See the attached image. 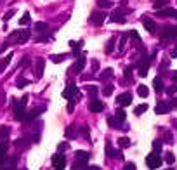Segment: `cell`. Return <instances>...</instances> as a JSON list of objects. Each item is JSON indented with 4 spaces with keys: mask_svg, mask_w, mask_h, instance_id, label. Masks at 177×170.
Returning <instances> with one entry per match:
<instances>
[{
    "mask_svg": "<svg viewBox=\"0 0 177 170\" xmlns=\"http://www.w3.org/2000/svg\"><path fill=\"white\" fill-rule=\"evenodd\" d=\"M123 76H125L127 80H130V78H132V68H130V66H128V68H125V73H123Z\"/></svg>",
    "mask_w": 177,
    "mask_h": 170,
    "instance_id": "cell-44",
    "label": "cell"
},
{
    "mask_svg": "<svg viewBox=\"0 0 177 170\" xmlns=\"http://www.w3.org/2000/svg\"><path fill=\"white\" fill-rule=\"evenodd\" d=\"M170 56H172L174 59L177 57V47H175V49H172V50H170Z\"/></svg>",
    "mask_w": 177,
    "mask_h": 170,
    "instance_id": "cell-51",
    "label": "cell"
},
{
    "mask_svg": "<svg viewBox=\"0 0 177 170\" xmlns=\"http://www.w3.org/2000/svg\"><path fill=\"white\" fill-rule=\"evenodd\" d=\"M75 160H78V162H85V163H87V160H89V153H87V151H82V149H80V151L75 153Z\"/></svg>",
    "mask_w": 177,
    "mask_h": 170,
    "instance_id": "cell-19",
    "label": "cell"
},
{
    "mask_svg": "<svg viewBox=\"0 0 177 170\" xmlns=\"http://www.w3.org/2000/svg\"><path fill=\"white\" fill-rule=\"evenodd\" d=\"M111 76H113V70H111V68H106L104 71L101 73V76H99V78H101V80H108V78H111Z\"/></svg>",
    "mask_w": 177,
    "mask_h": 170,
    "instance_id": "cell-25",
    "label": "cell"
},
{
    "mask_svg": "<svg viewBox=\"0 0 177 170\" xmlns=\"http://www.w3.org/2000/svg\"><path fill=\"white\" fill-rule=\"evenodd\" d=\"M70 47L75 49V50H78V49H82L83 47V42H70Z\"/></svg>",
    "mask_w": 177,
    "mask_h": 170,
    "instance_id": "cell-37",
    "label": "cell"
},
{
    "mask_svg": "<svg viewBox=\"0 0 177 170\" xmlns=\"http://www.w3.org/2000/svg\"><path fill=\"white\" fill-rule=\"evenodd\" d=\"M66 147H68V144H66V142H63V144H59V149H66Z\"/></svg>",
    "mask_w": 177,
    "mask_h": 170,
    "instance_id": "cell-52",
    "label": "cell"
},
{
    "mask_svg": "<svg viewBox=\"0 0 177 170\" xmlns=\"http://www.w3.org/2000/svg\"><path fill=\"white\" fill-rule=\"evenodd\" d=\"M89 110H91V113H101L102 110H104V104H102L99 99H92L91 104H89Z\"/></svg>",
    "mask_w": 177,
    "mask_h": 170,
    "instance_id": "cell-9",
    "label": "cell"
},
{
    "mask_svg": "<svg viewBox=\"0 0 177 170\" xmlns=\"http://www.w3.org/2000/svg\"><path fill=\"white\" fill-rule=\"evenodd\" d=\"M118 144H120V147H128L132 142H130L128 137H120V139H118Z\"/></svg>",
    "mask_w": 177,
    "mask_h": 170,
    "instance_id": "cell-28",
    "label": "cell"
},
{
    "mask_svg": "<svg viewBox=\"0 0 177 170\" xmlns=\"http://www.w3.org/2000/svg\"><path fill=\"white\" fill-rule=\"evenodd\" d=\"M175 92H177V85H172V87L167 89V94H170V95H174Z\"/></svg>",
    "mask_w": 177,
    "mask_h": 170,
    "instance_id": "cell-47",
    "label": "cell"
},
{
    "mask_svg": "<svg viewBox=\"0 0 177 170\" xmlns=\"http://www.w3.org/2000/svg\"><path fill=\"white\" fill-rule=\"evenodd\" d=\"M104 18H106V14H102V12H92L91 14V18H89V21H91L92 24H96V26H99V24H102L104 23Z\"/></svg>",
    "mask_w": 177,
    "mask_h": 170,
    "instance_id": "cell-8",
    "label": "cell"
},
{
    "mask_svg": "<svg viewBox=\"0 0 177 170\" xmlns=\"http://www.w3.org/2000/svg\"><path fill=\"white\" fill-rule=\"evenodd\" d=\"M172 80H175V82H177V71L172 73Z\"/></svg>",
    "mask_w": 177,
    "mask_h": 170,
    "instance_id": "cell-53",
    "label": "cell"
},
{
    "mask_svg": "<svg viewBox=\"0 0 177 170\" xmlns=\"http://www.w3.org/2000/svg\"><path fill=\"white\" fill-rule=\"evenodd\" d=\"M9 132H11V130H9V127H2V129H0V137H7Z\"/></svg>",
    "mask_w": 177,
    "mask_h": 170,
    "instance_id": "cell-43",
    "label": "cell"
},
{
    "mask_svg": "<svg viewBox=\"0 0 177 170\" xmlns=\"http://www.w3.org/2000/svg\"><path fill=\"white\" fill-rule=\"evenodd\" d=\"M153 153H162V141H153Z\"/></svg>",
    "mask_w": 177,
    "mask_h": 170,
    "instance_id": "cell-30",
    "label": "cell"
},
{
    "mask_svg": "<svg viewBox=\"0 0 177 170\" xmlns=\"http://www.w3.org/2000/svg\"><path fill=\"white\" fill-rule=\"evenodd\" d=\"M167 170H170V168H167Z\"/></svg>",
    "mask_w": 177,
    "mask_h": 170,
    "instance_id": "cell-56",
    "label": "cell"
},
{
    "mask_svg": "<svg viewBox=\"0 0 177 170\" xmlns=\"http://www.w3.org/2000/svg\"><path fill=\"white\" fill-rule=\"evenodd\" d=\"M7 40L11 42V44H26V42L30 40V31L28 30H16L9 35Z\"/></svg>",
    "mask_w": 177,
    "mask_h": 170,
    "instance_id": "cell-1",
    "label": "cell"
},
{
    "mask_svg": "<svg viewBox=\"0 0 177 170\" xmlns=\"http://www.w3.org/2000/svg\"><path fill=\"white\" fill-rule=\"evenodd\" d=\"M170 110H172V102H167V101H160L158 104H156V108H154V111L158 115H165V113H169Z\"/></svg>",
    "mask_w": 177,
    "mask_h": 170,
    "instance_id": "cell-6",
    "label": "cell"
},
{
    "mask_svg": "<svg viewBox=\"0 0 177 170\" xmlns=\"http://www.w3.org/2000/svg\"><path fill=\"white\" fill-rule=\"evenodd\" d=\"M87 92H89V95H92V99H94L96 94H97V87H96V85H87Z\"/></svg>",
    "mask_w": 177,
    "mask_h": 170,
    "instance_id": "cell-33",
    "label": "cell"
},
{
    "mask_svg": "<svg viewBox=\"0 0 177 170\" xmlns=\"http://www.w3.org/2000/svg\"><path fill=\"white\" fill-rule=\"evenodd\" d=\"M143 26L146 28L149 33H154V30H156V24H154V21H153V19H148V18L143 19Z\"/></svg>",
    "mask_w": 177,
    "mask_h": 170,
    "instance_id": "cell-14",
    "label": "cell"
},
{
    "mask_svg": "<svg viewBox=\"0 0 177 170\" xmlns=\"http://www.w3.org/2000/svg\"><path fill=\"white\" fill-rule=\"evenodd\" d=\"M125 42H127V37H125V35H122V40H120V47H118V49H120V50H123V47H125Z\"/></svg>",
    "mask_w": 177,
    "mask_h": 170,
    "instance_id": "cell-48",
    "label": "cell"
},
{
    "mask_svg": "<svg viewBox=\"0 0 177 170\" xmlns=\"http://www.w3.org/2000/svg\"><path fill=\"white\" fill-rule=\"evenodd\" d=\"M146 165L149 167V168H158L160 165H162V156L158 155V153H151V155L146 156Z\"/></svg>",
    "mask_w": 177,
    "mask_h": 170,
    "instance_id": "cell-4",
    "label": "cell"
},
{
    "mask_svg": "<svg viewBox=\"0 0 177 170\" xmlns=\"http://www.w3.org/2000/svg\"><path fill=\"white\" fill-rule=\"evenodd\" d=\"M97 5L102 7V9H108V7L113 5V2H111V0H97Z\"/></svg>",
    "mask_w": 177,
    "mask_h": 170,
    "instance_id": "cell-29",
    "label": "cell"
},
{
    "mask_svg": "<svg viewBox=\"0 0 177 170\" xmlns=\"http://www.w3.org/2000/svg\"><path fill=\"white\" fill-rule=\"evenodd\" d=\"M85 63H87L85 56H78V61L75 63V66H73L71 71H73V73H76V75H78V73H82V71H83V68H85Z\"/></svg>",
    "mask_w": 177,
    "mask_h": 170,
    "instance_id": "cell-12",
    "label": "cell"
},
{
    "mask_svg": "<svg viewBox=\"0 0 177 170\" xmlns=\"http://www.w3.org/2000/svg\"><path fill=\"white\" fill-rule=\"evenodd\" d=\"M111 158H117V160H123V155H122V151H113V153H111Z\"/></svg>",
    "mask_w": 177,
    "mask_h": 170,
    "instance_id": "cell-45",
    "label": "cell"
},
{
    "mask_svg": "<svg viewBox=\"0 0 177 170\" xmlns=\"http://www.w3.org/2000/svg\"><path fill=\"white\" fill-rule=\"evenodd\" d=\"M153 85H154V90H156V92H162L163 90V82H162L160 76H156V78L153 80Z\"/></svg>",
    "mask_w": 177,
    "mask_h": 170,
    "instance_id": "cell-22",
    "label": "cell"
},
{
    "mask_svg": "<svg viewBox=\"0 0 177 170\" xmlns=\"http://www.w3.org/2000/svg\"><path fill=\"white\" fill-rule=\"evenodd\" d=\"M44 110H45L44 106H40V108H33V110H31L30 113L26 115V121H31V120H33V118H37V116H38V115H40V113H42V111H44Z\"/></svg>",
    "mask_w": 177,
    "mask_h": 170,
    "instance_id": "cell-16",
    "label": "cell"
},
{
    "mask_svg": "<svg viewBox=\"0 0 177 170\" xmlns=\"http://www.w3.org/2000/svg\"><path fill=\"white\" fill-rule=\"evenodd\" d=\"M11 61H12V54H7V57H2V59H0V73L11 64Z\"/></svg>",
    "mask_w": 177,
    "mask_h": 170,
    "instance_id": "cell-18",
    "label": "cell"
},
{
    "mask_svg": "<svg viewBox=\"0 0 177 170\" xmlns=\"http://www.w3.org/2000/svg\"><path fill=\"white\" fill-rule=\"evenodd\" d=\"M160 37H162V38H174V37H177V28H174V26L162 28V30H160Z\"/></svg>",
    "mask_w": 177,
    "mask_h": 170,
    "instance_id": "cell-7",
    "label": "cell"
},
{
    "mask_svg": "<svg viewBox=\"0 0 177 170\" xmlns=\"http://www.w3.org/2000/svg\"><path fill=\"white\" fill-rule=\"evenodd\" d=\"M113 90H115L113 85H104V87H102V94L104 95H111L113 94Z\"/></svg>",
    "mask_w": 177,
    "mask_h": 170,
    "instance_id": "cell-34",
    "label": "cell"
},
{
    "mask_svg": "<svg viewBox=\"0 0 177 170\" xmlns=\"http://www.w3.org/2000/svg\"><path fill=\"white\" fill-rule=\"evenodd\" d=\"M30 14H28V12H24V16H23V18H21V21H19V24H28V23H30Z\"/></svg>",
    "mask_w": 177,
    "mask_h": 170,
    "instance_id": "cell-39",
    "label": "cell"
},
{
    "mask_svg": "<svg viewBox=\"0 0 177 170\" xmlns=\"http://www.w3.org/2000/svg\"><path fill=\"white\" fill-rule=\"evenodd\" d=\"M137 94H139L141 97H148V94H149V89H148L146 85H139V87H137Z\"/></svg>",
    "mask_w": 177,
    "mask_h": 170,
    "instance_id": "cell-23",
    "label": "cell"
},
{
    "mask_svg": "<svg viewBox=\"0 0 177 170\" xmlns=\"http://www.w3.org/2000/svg\"><path fill=\"white\" fill-rule=\"evenodd\" d=\"M144 111H148V104H139V106H136V110H134V113H136L137 116H141V115H143Z\"/></svg>",
    "mask_w": 177,
    "mask_h": 170,
    "instance_id": "cell-26",
    "label": "cell"
},
{
    "mask_svg": "<svg viewBox=\"0 0 177 170\" xmlns=\"http://www.w3.org/2000/svg\"><path fill=\"white\" fill-rule=\"evenodd\" d=\"M14 9H11V11H9V12H5V16H4V21H9V19H11L12 18V16H14Z\"/></svg>",
    "mask_w": 177,
    "mask_h": 170,
    "instance_id": "cell-46",
    "label": "cell"
},
{
    "mask_svg": "<svg viewBox=\"0 0 177 170\" xmlns=\"http://www.w3.org/2000/svg\"><path fill=\"white\" fill-rule=\"evenodd\" d=\"M31 63V59L30 57H23V61H21V64H19V68H26L28 64Z\"/></svg>",
    "mask_w": 177,
    "mask_h": 170,
    "instance_id": "cell-42",
    "label": "cell"
},
{
    "mask_svg": "<svg viewBox=\"0 0 177 170\" xmlns=\"http://www.w3.org/2000/svg\"><path fill=\"white\" fill-rule=\"evenodd\" d=\"M111 21L113 23H125V14L122 9H117V11H113V14H111Z\"/></svg>",
    "mask_w": 177,
    "mask_h": 170,
    "instance_id": "cell-13",
    "label": "cell"
},
{
    "mask_svg": "<svg viewBox=\"0 0 177 170\" xmlns=\"http://www.w3.org/2000/svg\"><path fill=\"white\" fill-rule=\"evenodd\" d=\"M123 170H136V165H134L132 162H128L127 165H125V168H123Z\"/></svg>",
    "mask_w": 177,
    "mask_h": 170,
    "instance_id": "cell-49",
    "label": "cell"
},
{
    "mask_svg": "<svg viewBox=\"0 0 177 170\" xmlns=\"http://www.w3.org/2000/svg\"><path fill=\"white\" fill-rule=\"evenodd\" d=\"M117 104L118 106H128V104H132V94H128V92L120 94V95H118V99H117Z\"/></svg>",
    "mask_w": 177,
    "mask_h": 170,
    "instance_id": "cell-11",
    "label": "cell"
},
{
    "mask_svg": "<svg viewBox=\"0 0 177 170\" xmlns=\"http://www.w3.org/2000/svg\"><path fill=\"white\" fill-rule=\"evenodd\" d=\"M63 95H64V99H70V101H78V99H80L78 89H76L75 83H68V87L64 89Z\"/></svg>",
    "mask_w": 177,
    "mask_h": 170,
    "instance_id": "cell-2",
    "label": "cell"
},
{
    "mask_svg": "<svg viewBox=\"0 0 177 170\" xmlns=\"http://www.w3.org/2000/svg\"><path fill=\"white\" fill-rule=\"evenodd\" d=\"M35 30H37L38 33H45V31H49V26H47V23L38 21V23H35Z\"/></svg>",
    "mask_w": 177,
    "mask_h": 170,
    "instance_id": "cell-21",
    "label": "cell"
},
{
    "mask_svg": "<svg viewBox=\"0 0 177 170\" xmlns=\"http://www.w3.org/2000/svg\"><path fill=\"white\" fill-rule=\"evenodd\" d=\"M44 68H45V59L44 57H38L37 59V70H35V78L37 80H40L42 76H44Z\"/></svg>",
    "mask_w": 177,
    "mask_h": 170,
    "instance_id": "cell-10",
    "label": "cell"
},
{
    "mask_svg": "<svg viewBox=\"0 0 177 170\" xmlns=\"http://www.w3.org/2000/svg\"><path fill=\"white\" fill-rule=\"evenodd\" d=\"M14 118L18 121L26 120V111H24V104L21 101H14Z\"/></svg>",
    "mask_w": 177,
    "mask_h": 170,
    "instance_id": "cell-3",
    "label": "cell"
},
{
    "mask_svg": "<svg viewBox=\"0 0 177 170\" xmlns=\"http://www.w3.org/2000/svg\"><path fill=\"white\" fill-rule=\"evenodd\" d=\"M156 16H160V18H174V16H175V9H172V7L162 9V11H158Z\"/></svg>",
    "mask_w": 177,
    "mask_h": 170,
    "instance_id": "cell-15",
    "label": "cell"
},
{
    "mask_svg": "<svg viewBox=\"0 0 177 170\" xmlns=\"http://www.w3.org/2000/svg\"><path fill=\"white\" fill-rule=\"evenodd\" d=\"M167 5V0H156L154 2V9H162V7H165Z\"/></svg>",
    "mask_w": 177,
    "mask_h": 170,
    "instance_id": "cell-40",
    "label": "cell"
},
{
    "mask_svg": "<svg viewBox=\"0 0 177 170\" xmlns=\"http://www.w3.org/2000/svg\"><path fill=\"white\" fill-rule=\"evenodd\" d=\"M174 18H177V11H175V16H174Z\"/></svg>",
    "mask_w": 177,
    "mask_h": 170,
    "instance_id": "cell-54",
    "label": "cell"
},
{
    "mask_svg": "<svg viewBox=\"0 0 177 170\" xmlns=\"http://www.w3.org/2000/svg\"><path fill=\"white\" fill-rule=\"evenodd\" d=\"M80 134H82L85 139H91V134H89V127H87V125H83L82 129H80Z\"/></svg>",
    "mask_w": 177,
    "mask_h": 170,
    "instance_id": "cell-36",
    "label": "cell"
},
{
    "mask_svg": "<svg viewBox=\"0 0 177 170\" xmlns=\"http://www.w3.org/2000/svg\"><path fill=\"white\" fill-rule=\"evenodd\" d=\"M163 139H165V142L172 144V142H174V136H172V132H170V130H165V134H163Z\"/></svg>",
    "mask_w": 177,
    "mask_h": 170,
    "instance_id": "cell-32",
    "label": "cell"
},
{
    "mask_svg": "<svg viewBox=\"0 0 177 170\" xmlns=\"http://www.w3.org/2000/svg\"><path fill=\"white\" fill-rule=\"evenodd\" d=\"M149 63H151V59H148L146 63L139 64V75H141V76H146V75H148V70H149Z\"/></svg>",
    "mask_w": 177,
    "mask_h": 170,
    "instance_id": "cell-20",
    "label": "cell"
},
{
    "mask_svg": "<svg viewBox=\"0 0 177 170\" xmlns=\"http://www.w3.org/2000/svg\"><path fill=\"white\" fill-rule=\"evenodd\" d=\"M5 155H7V144H0V165H2V162L5 160Z\"/></svg>",
    "mask_w": 177,
    "mask_h": 170,
    "instance_id": "cell-24",
    "label": "cell"
},
{
    "mask_svg": "<svg viewBox=\"0 0 177 170\" xmlns=\"http://www.w3.org/2000/svg\"><path fill=\"white\" fill-rule=\"evenodd\" d=\"M52 167H54V170H63L64 167H66V158H64V155H61V153L54 155L52 156Z\"/></svg>",
    "mask_w": 177,
    "mask_h": 170,
    "instance_id": "cell-5",
    "label": "cell"
},
{
    "mask_svg": "<svg viewBox=\"0 0 177 170\" xmlns=\"http://www.w3.org/2000/svg\"><path fill=\"white\" fill-rule=\"evenodd\" d=\"M9 45H11V42H9V40H7V42H4V45L0 47V52H5V50H7V47H9Z\"/></svg>",
    "mask_w": 177,
    "mask_h": 170,
    "instance_id": "cell-50",
    "label": "cell"
},
{
    "mask_svg": "<svg viewBox=\"0 0 177 170\" xmlns=\"http://www.w3.org/2000/svg\"><path fill=\"white\" fill-rule=\"evenodd\" d=\"M0 4H2V0H0Z\"/></svg>",
    "mask_w": 177,
    "mask_h": 170,
    "instance_id": "cell-55",
    "label": "cell"
},
{
    "mask_svg": "<svg viewBox=\"0 0 177 170\" xmlns=\"http://www.w3.org/2000/svg\"><path fill=\"white\" fill-rule=\"evenodd\" d=\"M122 123H123V121L118 120L117 116H109L108 118V125L111 127V129H123V127H122Z\"/></svg>",
    "mask_w": 177,
    "mask_h": 170,
    "instance_id": "cell-17",
    "label": "cell"
},
{
    "mask_svg": "<svg viewBox=\"0 0 177 170\" xmlns=\"http://www.w3.org/2000/svg\"><path fill=\"white\" fill-rule=\"evenodd\" d=\"M115 116H117L118 120L125 121V118H127V115H125V111H123V110H117V115H115Z\"/></svg>",
    "mask_w": 177,
    "mask_h": 170,
    "instance_id": "cell-38",
    "label": "cell"
},
{
    "mask_svg": "<svg viewBox=\"0 0 177 170\" xmlns=\"http://www.w3.org/2000/svg\"><path fill=\"white\" fill-rule=\"evenodd\" d=\"M104 50H106V54H111V52L115 50V40H113V38H111L108 44H106V49H104Z\"/></svg>",
    "mask_w": 177,
    "mask_h": 170,
    "instance_id": "cell-31",
    "label": "cell"
},
{
    "mask_svg": "<svg viewBox=\"0 0 177 170\" xmlns=\"http://www.w3.org/2000/svg\"><path fill=\"white\" fill-rule=\"evenodd\" d=\"M26 85H28V80L19 78V80H18V85H16V87H18V89H23V87H26Z\"/></svg>",
    "mask_w": 177,
    "mask_h": 170,
    "instance_id": "cell-41",
    "label": "cell"
},
{
    "mask_svg": "<svg viewBox=\"0 0 177 170\" xmlns=\"http://www.w3.org/2000/svg\"><path fill=\"white\" fill-rule=\"evenodd\" d=\"M165 162L169 163V165H172L174 162H175V156H174V153H165Z\"/></svg>",
    "mask_w": 177,
    "mask_h": 170,
    "instance_id": "cell-35",
    "label": "cell"
},
{
    "mask_svg": "<svg viewBox=\"0 0 177 170\" xmlns=\"http://www.w3.org/2000/svg\"><path fill=\"white\" fill-rule=\"evenodd\" d=\"M68 57V54H57V56H50V61L52 63H61V61H64Z\"/></svg>",
    "mask_w": 177,
    "mask_h": 170,
    "instance_id": "cell-27",
    "label": "cell"
}]
</instances>
